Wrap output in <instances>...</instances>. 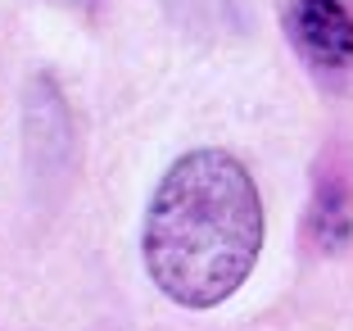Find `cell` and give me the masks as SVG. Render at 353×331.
Here are the masks:
<instances>
[{"label":"cell","mask_w":353,"mask_h":331,"mask_svg":"<svg viewBox=\"0 0 353 331\" xmlns=\"http://www.w3.org/2000/svg\"><path fill=\"white\" fill-rule=\"evenodd\" d=\"M145 268L181 309H213L245 286L263 249V200L227 150H190L163 173L145 214Z\"/></svg>","instance_id":"6da1fadb"},{"label":"cell","mask_w":353,"mask_h":331,"mask_svg":"<svg viewBox=\"0 0 353 331\" xmlns=\"http://www.w3.org/2000/svg\"><path fill=\"white\" fill-rule=\"evenodd\" d=\"M285 28L312 64L322 68L353 64V14L340 0H294L285 10Z\"/></svg>","instance_id":"7a4b0ae2"},{"label":"cell","mask_w":353,"mask_h":331,"mask_svg":"<svg viewBox=\"0 0 353 331\" xmlns=\"http://www.w3.org/2000/svg\"><path fill=\"white\" fill-rule=\"evenodd\" d=\"M317 236L326 245L349 240V200H344V187H335V182H326L322 196H317Z\"/></svg>","instance_id":"3957f363"}]
</instances>
